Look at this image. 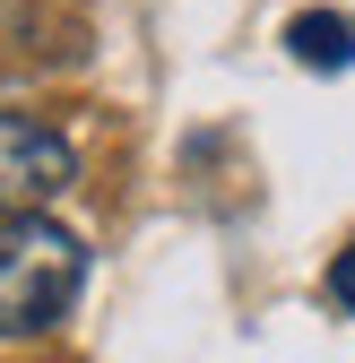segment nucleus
Masks as SVG:
<instances>
[{"instance_id":"obj_1","label":"nucleus","mask_w":355,"mask_h":363,"mask_svg":"<svg viewBox=\"0 0 355 363\" xmlns=\"http://www.w3.org/2000/svg\"><path fill=\"white\" fill-rule=\"evenodd\" d=\"M87 286V251L70 225L53 216H0V346L9 337H43L78 303Z\"/></svg>"},{"instance_id":"obj_2","label":"nucleus","mask_w":355,"mask_h":363,"mask_svg":"<svg viewBox=\"0 0 355 363\" xmlns=\"http://www.w3.org/2000/svg\"><path fill=\"white\" fill-rule=\"evenodd\" d=\"M78 182V147L35 113H0V216H43Z\"/></svg>"},{"instance_id":"obj_3","label":"nucleus","mask_w":355,"mask_h":363,"mask_svg":"<svg viewBox=\"0 0 355 363\" xmlns=\"http://www.w3.org/2000/svg\"><path fill=\"white\" fill-rule=\"evenodd\" d=\"M286 52L303 69H355V18L346 9H303V18H286Z\"/></svg>"},{"instance_id":"obj_4","label":"nucleus","mask_w":355,"mask_h":363,"mask_svg":"<svg viewBox=\"0 0 355 363\" xmlns=\"http://www.w3.org/2000/svg\"><path fill=\"white\" fill-rule=\"evenodd\" d=\"M329 303H338V311H355V242L329 259Z\"/></svg>"}]
</instances>
